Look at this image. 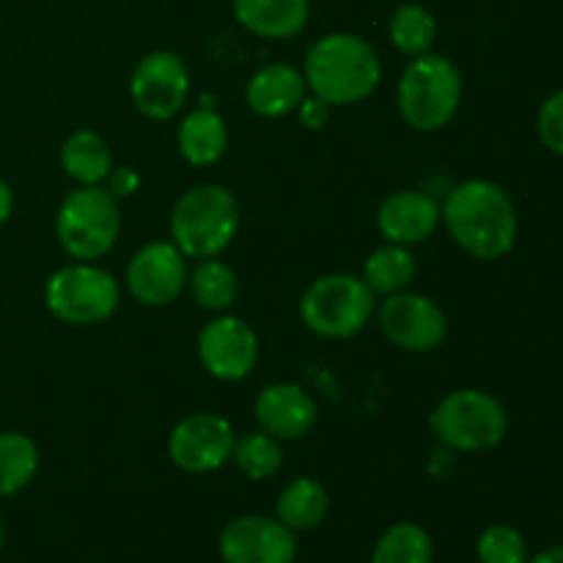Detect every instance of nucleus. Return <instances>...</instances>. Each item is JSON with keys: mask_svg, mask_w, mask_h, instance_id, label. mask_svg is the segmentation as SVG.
Instances as JSON below:
<instances>
[{"mask_svg": "<svg viewBox=\"0 0 563 563\" xmlns=\"http://www.w3.org/2000/svg\"><path fill=\"white\" fill-rule=\"evenodd\" d=\"M440 212L456 245L473 258L495 262L515 247L520 229L515 201L495 181H462L445 196Z\"/></svg>", "mask_w": 563, "mask_h": 563, "instance_id": "1", "label": "nucleus"}, {"mask_svg": "<svg viewBox=\"0 0 563 563\" xmlns=\"http://www.w3.org/2000/svg\"><path fill=\"white\" fill-rule=\"evenodd\" d=\"M302 77L311 97L322 99L328 108H344L377 91L383 64L366 38L355 33H328L308 49Z\"/></svg>", "mask_w": 563, "mask_h": 563, "instance_id": "2", "label": "nucleus"}, {"mask_svg": "<svg viewBox=\"0 0 563 563\" xmlns=\"http://www.w3.org/2000/svg\"><path fill=\"white\" fill-rule=\"evenodd\" d=\"M240 231V203L223 185H196L170 212V242L187 258H214Z\"/></svg>", "mask_w": 563, "mask_h": 563, "instance_id": "3", "label": "nucleus"}, {"mask_svg": "<svg viewBox=\"0 0 563 563\" xmlns=\"http://www.w3.org/2000/svg\"><path fill=\"white\" fill-rule=\"evenodd\" d=\"M399 113L412 130L438 132L462 104V75L445 55L427 53L407 64L396 88Z\"/></svg>", "mask_w": 563, "mask_h": 563, "instance_id": "4", "label": "nucleus"}, {"mask_svg": "<svg viewBox=\"0 0 563 563\" xmlns=\"http://www.w3.org/2000/svg\"><path fill=\"white\" fill-rule=\"evenodd\" d=\"M121 231L119 201L102 185L77 187L55 214L58 245L75 262H99L113 251Z\"/></svg>", "mask_w": 563, "mask_h": 563, "instance_id": "5", "label": "nucleus"}, {"mask_svg": "<svg viewBox=\"0 0 563 563\" xmlns=\"http://www.w3.org/2000/svg\"><path fill=\"white\" fill-rule=\"evenodd\" d=\"M429 427L445 449L473 454L504 443L509 432V416L506 407L487 390L462 388L434 407Z\"/></svg>", "mask_w": 563, "mask_h": 563, "instance_id": "6", "label": "nucleus"}, {"mask_svg": "<svg viewBox=\"0 0 563 563\" xmlns=\"http://www.w3.org/2000/svg\"><path fill=\"white\" fill-rule=\"evenodd\" d=\"M374 291L366 280L346 273L322 275L300 297V317L311 333L322 339H352L374 317Z\"/></svg>", "mask_w": 563, "mask_h": 563, "instance_id": "7", "label": "nucleus"}, {"mask_svg": "<svg viewBox=\"0 0 563 563\" xmlns=\"http://www.w3.org/2000/svg\"><path fill=\"white\" fill-rule=\"evenodd\" d=\"M121 286L97 262H75L55 269L44 284V306L64 324H97L115 313Z\"/></svg>", "mask_w": 563, "mask_h": 563, "instance_id": "8", "label": "nucleus"}, {"mask_svg": "<svg viewBox=\"0 0 563 563\" xmlns=\"http://www.w3.org/2000/svg\"><path fill=\"white\" fill-rule=\"evenodd\" d=\"M379 330L390 344L412 355H427L434 352L445 341L449 322L445 313L432 297L418 295V291H399V295L385 297L377 311Z\"/></svg>", "mask_w": 563, "mask_h": 563, "instance_id": "9", "label": "nucleus"}, {"mask_svg": "<svg viewBox=\"0 0 563 563\" xmlns=\"http://www.w3.org/2000/svg\"><path fill=\"white\" fill-rule=\"evenodd\" d=\"M130 97L135 108L152 121H168L185 108L190 97V71L170 49H157L137 60L130 80Z\"/></svg>", "mask_w": 563, "mask_h": 563, "instance_id": "10", "label": "nucleus"}, {"mask_svg": "<svg viewBox=\"0 0 563 563\" xmlns=\"http://www.w3.org/2000/svg\"><path fill=\"white\" fill-rule=\"evenodd\" d=\"M187 275V256L174 242H148L126 264V291L141 306L163 308L185 291Z\"/></svg>", "mask_w": 563, "mask_h": 563, "instance_id": "11", "label": "nucleus"}, {"mask_svg": "<svg viewBox=\"0 0 563 563\" xmlns=\"http://www.w3.org/2000/svg\"><path fill=\"white\" fill-rule=\"evenodd\" d=\"M234 429L223 416L196 412L170 429L168 456L185 473H212L231 460Z\"/></svg>", "mask_w": 563, "mask_h": 563, "instance_id": "12", "label": "nucleus"}, {"mask_svg": "<svg viewBox=\"0 0 563 563\" xmlns=\"http://www.w3.org/2000/svg\"><path fill=\"white\" fill-rule=\"evenodd\" d=\"M220 559L223 563H295V531L278 517L242 515L220 531Z\"/></svg>", "mask_w": 563, "mask_h": 563, "instance_id": "13", "label": "nucleus"}, {"mask_svg": "<svg viewBox=\"0 0 563 563\" xmlns=\"http://www.w3.org/2000/svg\"><path fill=\"white\" fill-rule=\"evenodd\" d=\"M198 357L214 379L240 383L258 363L256 330L240 317H214L198 335Z\"/></svg>", "mask_w": 563, "mask_h": 563, "instance_id": "14", "label": "nucleus"}, {"mask_svg": "<svg viewBox=\"0 0 563 563\" xmlns=\"http://www.w3.org/2000/svg\"><path fill=\"white\" fill-rule=\"evenodd\" d=\"M443 212L432 196L421 190H399L377 209V229L394 245H421L438 231Z\"/></svg>", "mask_w": 563, "mask_h": 563, "instance_id": "15", "label": "nucleus"}, {"mask_svg": "<svg viewBox=\"0 0 563 563\" xmlns=\"http://www.w3.org/2000/svg\"><path fill=\"white\" fill-rule=\"evenodd\" d=\"M256 421L262 432L273 434L280 443L300 440L317 427V405L311 396L295 383H273L258 394Z\"/></svg>", "mask_w": 563, "mask_h": 563, "instance_id": "16", "label": "nucleus"}, {"mask_svg": "<svg viewBox=\"0 0 563 563\" xmlns=\"http://www.w3.org/2000/svg\"><path fill=\"white\" fill-rule=\"evenodd\" d=\"M245 97L253 113L264 119H280L300 108L302 99L308 97V86L302 71L295 66L269 64L251 77Z\"/></svg>", "mask_w": 563, "mask_h": 563, "instance_id": "17", "label": "nucleus"}, {"mask_svg": "<svg viewBox=\"0 0 563 563\" xmlns=\"http://www.w3.org/2000/svg\"><path fill=\"white\" fill-rule=\"evenodd\" d=\"M308 0H234V16L258 38H291L308 25Z\"/></svg>", "mask_w": 563, "mask_h": 563, "instance_id": "18", "label": "nucleus"}, {"mask_svg": "<svg viewBox=\"0 0 563 563\" xmlns=\"http://www.w3.org/2000/svg\"><path fill=\"white\" fill-rule=\"evenodd\" d=\"M176 143L187 163L207 168L218 163L229 148V126L214 108H198L181 121Z\"/></svg>", "mask_w": 563, "mask_h": 563, "instance_id": "19", "label": "nucleus"}, {"mask_svg": "<svg viewBox=\"0 0 563 563\" xmlns=\"http://www.w3.org/2000/svg\"><path fill=\"white\" fill-rule=\"evenodd\" d=\"M60 168L80 187L102 185L113 170V154L108 141L93 130H77L60 146Z\"/></svg>", "mask_w": 563, "mask_h": 563, "instance_id": "20", "label": "nucleus"}, {"mask_svg": "<svg viewBox=\"0 0 563 563\" xmlns=\"http://www.w3.org/2000/svg\"><path fill=\"white\" fill-rule=\"evenodd\" d=\"M330 509V495L324 489L322 482L311 476L295 478V482L286 484L278 495V504H275V517L284 522L289 531H313L324 522Z\"/></svg>", "mask_w": 563, "mask_h": 563, "instance_id": "21", "label": "nucleus"}, {"mask_svg": "<svg viewBox=\"0 0 563 563\" xmlns=\"http://www.w3.org/2000/svg\"><path fill=\"white\" fill-rule=\"evenodd\" d=\"M416 273L418 264L416 256L410 253V247L394 245V242L377 247V251L366 258V264H363V280H366V286L374 295L385 297L410 289Z\"/></svg>", "mask_w": 563, "mask_h": 563, "instance_id": "22", "label": "nucleus"}, {"mask_svg": "<svg viewBox=\"0 0 563 563\" xmlns=\"http://www.w3.org/2000/svg\"><path fill=\"white\" fill-rule=\"evenodd\" d=\"M187 286H190L192 300L207 311H229L234 306L236 295H240V280L236 273L225 262L214 258H198L196 267L187 275Z\"/></svg>", "mask_w": 563, "mask_h": 563, "instance_id": "23", "label": "nucleus"}, {"mask_svg": "<svg viewBox=\"0 0 563 563\" xmlns=\"http://www.w3.org/2000/svg\"><path fill=\"white\" fill-rule=\"evenodd\" d=\"M38 445L22 432H0V498L22 493L38 473Z\"/></svg>", "mask_w": 563, "mask_h": 563, "instance_id": "24", "label": "nucleus"}, {"mask_svg": "<svg viewBox=\"0 0 563 563\" xmlns=\"http://www.w3.org/2000/svg\"><path fill=\"white\" fill-rule=\"evenodd\" d=\"M368 563H434V542L418 522H396L374 544Z\"/></svg>", "mask_w": 563, "mask_h": 563, "instance_id": "25", "label": "nucleus"}, {"mask_svg": "<svg viewBox=\"0 0 563 563\" xmlns=\"http://www.w3.org/2000/svg\"><path fill=\"white\" fill-rule=\"evenodd\" d=\"M388 36L399 53L418 58V55L432 53L434 36H438V22L432 11L421 3H405L390 14Z\"/></svg>", "mask_w": 563, "mask_h": 563, "instance_id": "26", "label": "nucleus"}, {"mask_svg": "<svg viewBox=\"0 0 563 563\" xmlns=\"http://www.w3.org/2000/svg\"><path fill=\"white\" fill-rule=\"evenodd\" d=\"M231 460L236 462V467L247 478L264 482V478H273L280 471V465H284V449H280V440H275L273 434L247 432L234 440Z\"/></svg>", "mask_w": 563, "mask_h": 563, "instance_id": "27", "label": "nucleus"}, {"mask_svg": "<svg viewBox=\"0 0 563 563\" xmlns=\"http://www.w3.org/2000/svg\"><path fill=\"white\" fill-rule=\"evenodd\" d=\"M476 555L482 563H526L528 544L522 533L511 526H489L478 537Z\"/></svg>", "mask_w": 563, "mask_h": 563, "instance_id": "28", "label": "nucleus"}, {"mask_svg": "<svg viewBox=\"0 0 563 563\" xmlns=\"http://www.w3.org/2000/svg\"><path fill=\"white\" fill-rule=\"evenodd\" d=\"M537 132L539 141H542L550 152L563 154V88L550 93L542 102L537 115Z\"/></svg>", "mask_w": 563, "mask_h": 563, "instance_id": "29", "label": "nucleus"}, {"mask_svg": "<svg viewBox=\"0 0 563 563\" xmlns=\"http://www.w3.org/2000/svg\"><path fill=\"white\" fill-rule=\"evenodd\" d=\"M102 187L115 198V201H121V198L135 196L137 187H141V176H137V170L130 168V165H121V168L110 170L108 179L102 181Z\"/></svg>", "mask_w": 563, "mask_h": 563, "instance_id": "30", "label": "nucleus"}, {"mask_svg": "<svg viewBox=\"0 0 563 563\" xmlns=\"http://www.w3.org/2000/svg\"><path fill=\"white\" fill-rule=\"evenodd\" d=\"M297 113H300V121L308 126V130H319V126H324V121H328L330 108L322 102V99L306 97L300 102V108H297Z\"/></svg>", "mask_w": 563, "mask_h": 563, "instance_id": "31", "label": "nucleus"}, {"mask_svg": "<svg viewBox=\"0 0 563 563\" xmlns=\"http://www.w3.org/2000/svg\"><path fill=\"white\" fill-rule=\"evenodd\" d=\"M11 212H14V192H11L9 181L0 176V225L11 218Z\"/></svg>", "mask_w": 563, "mask_h": 563, "instance_id": "32", "label": "nucleus"}, {"mask_svg": "<svg viewBox=\"0 0 563 563\" xmlns=\"http://www.w3.org/2000/svg\"><path fill=\"white\" fill-rule=\"evenodd\" d=\"M526 563H563V544H555V548L542 550V553H537Z\"/></svg>", "mask_w": 563, "mask_h": 563, "instance_id": "33", "label": "nucleus"}, {"mask_svg": "<svg viewBox=\"0 0 563 563\" xmlns=\"http://www.w3.org/2000/svg\"><path fill=\"white\" fill-rule=\"evenodd\" d=\"M3 539H5V528H3V520H0V548H3Z\"/></svg>", "mask_w": 563, "mask_h": 563, "instance_id": "34", "label": "nucleus"}]
</instances>
